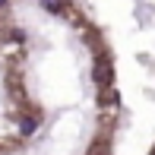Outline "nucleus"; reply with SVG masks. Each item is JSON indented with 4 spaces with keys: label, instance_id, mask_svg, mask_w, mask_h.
I'll use <instances>...</instances> for the list:
<instances>
[{
    "label": "nucleus",
    "instance_id": "7ed1b4c3",
    "mask_svg": "<svg viewBox=\"0 0 155 155\" xmlns=\"http://www.w3.org/2000/svg\"><path fill=\"white\" fill-rule=\"evenodd\" d=\"M3 6H6V0H0V10H3Z\"/></svg>",
    "mask_w": 155,
    "mask_h": 155
},
{
    "label": "nucleus",
    "instance_id": "f03ea898",
    "mask_svg": "<svg viewBox=\"0 0 155 155\" xmlns=\"http://www.w3.org/2000/svg\"><path fill=\"white\" fill-rule=\"evenodd\" d=\"M41 6H45L48 13H60L63 10V0H41Z\"/></svg>",
    "mask_w": 155,
    "mask_h": 155
},
{
    "label": "nucleus",
    "instance_id": "f257e3e1",
    "mask_svg": "<svg viewBox=\"0 0 155 155\" xmlns=\"http://www.w3.org/2000/svg\"><path fill=\"white\" fill-rule=\"evenodd\" d=\"M35 130H38V120H35V117H19V133H22V136H32Z\"/></svg>",
    "mask_w": 155,
    "mask_h": 155
}]
</instances>
